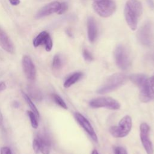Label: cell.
<instances>
[{
	"instance_id": "cell-31",
	"label": "cell",
	"mask_w": 154,
	"mask_h": 154,
	"mask_svg": "<svg viewBox=\"0 0 154 154\" xmlns=\"http://www.w3.org/2000/svg\"><path fill=\"white\" fill-rule=\"evenodd\" d=\"M147 2H148V4L150 6V7H154V3L153 2L152 0H147Z\"/></svg>"
},
{
	"instance_id": "cell-5",
	"label": "cell",
	"mask_w": 154,
	"mask_h": 154,
	"mask_svg": "<svg viewBox=\"0 0 154 154\" xmlns=\"http://www.w3.org/2000/svg\"><path fill=\"white\" fill-rule=\"evenodd\" d=\"M132 126V119L129 116L126 115L121 119L117 126H113L110 128L109 132L115 138H123L129 134L131 131Z\"/></svg>"
},
{
	"instance_id": "cell-9",
	"label": "cell",
	"mask_w": 154,
	"mask_h": 154,
	"mask_svg": "<svg viewBox=\"0 0 154 154\" xmlns=\"http://www.w3.org/2000/svg\"><path fill=\"white\" fill-rule=\"evenodd\" d=\"M75 117L79 125L84 129V131L88 134L90 138L94 141L97 143L98 141L97 136L90 122L79 112H75Z\"/></svg>"
},
{
	"instance_id": "cell-4",
	"label": "cell",
	"mask_w": 154,
	"mask_h": 154,
	"mask_svg": "<svg viewBox=\"0 0 154 154\" xmlns=\"http://www.w3.org/2000/svg\"><path fill=\"white\" fill-rule=\"evenodd\" d=\"M92 6L95 12L102 17H109L116 9L114 0H93Z\"/></svg>"
},
{
	"instance_id": "cell-20",
	"label": "cell",
	"mask_w": 154,
	"mask_h": 154,
	"mask_svg": "<svg viewBox=\"0 0 154 154\" xmlns=\"http://www.w3.org/2000/svg\"><path fill=\"white\" fill-rule=\"evenodd\" d=\"M52 65L53 69L55 70H58L61 68L63 65V61L60 55L56 54L54 57Z\"/></svg>"
},
{
	"instance_id": "cell-28",
	"label": "cell",
	"mask_w": 154,
	"mask_h": 154,
	"mask_svg": "<svg viewBox=\"0 0 154 154\" xmlns=\"http://www.w3.org/2000/svg\"><path fill=\"white\" fill-rule=\"evenodd\" d=\"M1 154H12V153L9 147H3L1 149Z\"/></svg>"
},
{
	"instance_id": "cell-11",
	"label": "cell",
	"mask_w": 154,
	"mask_h": 154,
	"mask_svg": "<svg viewBox=\"0 0 154 154\" xmlns=\"http://www.w3.org/2000/svg\"><path fill=\"white\" fill-rule=\"evenodd\" d=\"M33 45L37 48L40 45H44L46 51L49 52L51 51L53 46L52 38L49 34L44 31L40 32L33 40Z\"/></svg>"
},
{
	"instance_id": "cell-32",
	"label": "cell",
	"mask_w": 154,
	"mask_h": 154,
	"mask_svg": "<svg viewBox=\"0 0 154 154\" xmlns=\"http://www.w3.org/2000/svg\"><path fill=\"white\" fill-rule=\"evenodd\" d=\"M2 121H3V117H2V113H1V112L0 111V125L2 123Z\"/></svg>"
},
{
	"instance_id": "cell-34",
	"label": "cell",
	"mask_w": 154,
	"mask_h": 154,
	"mask_svg": "<svg viewBox=\"0 0 154 154\" xmlns=\"http://www.w3.org/2000/svg\"><path fill=\"white\" fill-rule=\"evenodd\" d=\"M13 105H14V106L15 108H17L19 106V103L17 102H16V101L14 102V103H13Z\"/></svg>"
},
{
	"instance_id": "cell-13",
	"label": "cell",
	"mask_w": 154,
	"mask_h": 154,
	"mask_svg": "<svg viewBox=\"0 0 154 154\" xmlns=\"http://www.w3.org/2000/svg\"><path fill=\"white\" fill-rule=\"evenodd\" d=\"M0 46L8 53L13 54L14 51V47L7 33L0 27Z\"/></svg>"
},
{
	"instance_id": "cell-12",
	"label": "cell",
	"mask_w": 154,
	"mask_h": 154,
	"mask_svg": "<svg viewBox=\"0 0 154 154\" xmlns=\"http://www.w3.org/2000/svg\"><path fill=\"white\" fill-rule=\"evenodd\" d=\"M61 6V3L57 1L52 2L41 8L36 13L35 17L36 19H40L54 13H57Z\"/></svg>"
},
{
	"instance_id": "cell-24",
	"label": "cell",
	"mask_w": 154,
	"mask_h": 154,
	"mask_svg": "<svg viewBox=\"0 0 154 154\" xmlns=\"http://www.w3.org/2000/svg\"><path fill=\"white\" fill-rule=\"evenodd\" d=\"M82 56L84 59L88 62H90L93 60V57L91 53L87 49H84L82 51Z\"/></svg>"
},
{
	"instance_id": "cell-19",
	"label": "cell",
	"mask_w": 154,
	"mask_h": 154,
	"mask_svg": "<svg viewBox=\"0 0 154 154\" xmlns=\"http://www.w3.org/2000/svg\"><path fill=\"white\" fill-rule=\"evenodd\" d=\"M22 96H23V97L24 98V99L25 100L26 102L27 103L28 105L29 106V108H31V111H32L34 114L37 117H39L40 116V114H39V112L37 108V107L35 106V105H34V103L32 102V101L31 100V99L29 97V96L25 93L23 92H22Z\"/></svg>"
},
{
	"instance_id": "cell-8",
	"label": "cell",
	"mask_w": 154,
	"mask_h": 154,
	"mask_svg": "<svg viewBox=\"0 0 154 154\" xmlns=\"http://www.w3.org/2000/svg\"><path fill=\"white\" fill-rule=\"evenodd\" d=\"M137 38L138 41L144 46H150L153 41V35L152 25L147 22L144 24L138 31Z\"/></svg>"
},
{
	"instance_id": "cell-14",
	"label": "cell",
	"mask_w": 154,
	"mask_h": 154,
	"mask_svg": "<svg viewBox=\"0 0 154 154\" xmlns=\"http://www.w3.org/2000/svg\"><path fill=\"white\" fill-rule=\"evenodd\" d=\"M40 144V151L42 154H50L51 142L49 137L45 134H39L37 138Z\"/></svg>"
},
{
	"instance_id": "cell-22",
	"label": "cell",
	"mask_w": 154,
	"mask_h": 154,
	"mask_svg": "<svg viewBox=\"0 0 154 154\" xmlns=\"http://www.w3.org/2000/svg\"><path fill=\"white\" fill-rule=\"evenodd\" d=\"M27 114H28V116L29 118L32 127L34 129H37V127H38V122H37V120L36 116L31 111H27Z\"/></svg>"
},
{
	"instance_id": "cell-33",
	"label": "cell",
	"mask_w": 154,
	"mask_h": 154,
	"mask_svg": "<svg viewBox=\"0 0 154 154\" xmlns=\"http://www.w3.org/2000/svg\"><path fill=\"white\" fill-rule=\"evenodd\" d=\"M91 154H99L97 150L96 149H93L91 152Z\"/></svg>"
},
{
	"instance_id": "cell-10",
	"label": "cell",
	"mask_w": 154,
	"mask_h": 154,
	"mask_svg": "<svg viewBox=\"0 0 154 154\" xmlns=\"http://www.w3.org/2000/svg\"><path fill=\"white\" fill-rule=\"evenodd\" d=\"M23 72L27 79L33 81L36 78V68L31 58L28 55H24L22 61Z\"/></svg>"
},
{
	"instance_id": "cell-26",
	"label": "cell",
	"mask_w": 154,
	"mask_h": 154,
	"mask_svg": "<svg viewBox=\"0 0 154 154\" xmlns=\"http://www.w3.org/2000/svg\"><path fill=\"white\" fill-rule=\"evenodd\" d=\"M114 153L115 154H128L126 150L122 146L116 147L114 148Z\"/></svg>"
},
{
	"instance_id": "cell-27",
	"label": "cell",
	"mask_w": 154,
	"mask_h": 154,
	"mask_svg": "<svg viewBox=\"0 0 154 154\" xmlns=\"http://www.w3.org/2000/svg\"><path fill=\"white\" fill-rule=\"evenodd\" d=\"M68 8V5L66 2H62L61 3V6L59 11L57 12L58 14H63Z\"/></svg>"
},
{
	"instance_id": "cell-3",
	"label": "cell",
	"mask_w": 154,
	"mask_h": 154,
	"mask_svg": "<svg viewBox=\"0 0 154 154\" xmlns=\"http://www.w3.org/2000/svg\"><path fill=\"white\" fill-rule=\"evenodd\" d=\"M114 57L117 66L122 70H126L131 65V58L128 48L123 45H118L114 51Z\"/></svg>"
},
{
	"instance_id": "cell-15",
	"label": "cell",
	"mask_w": 154,
	"mask_h": 154,
	"mask_svg": "<svg viewBox=\"0 0 154 154\" xmlns=\"http://www.w3.org/2000/svg\"><path fill=\"white\" fill-rule=\"evenodd\" d=\"M87 26L88 40L91 43H94L97 37V27L94 19L89 17L87 19Z\"/></svg>"
},
{
	"instance_id": "cell-7",
	"label": "cell",
	"mask_w": 154,
	"mask_h": 154,
	"mask_svg": "<svg viewBox=\"0 0 154 154\" xmlns=\"http://www.w3.org/2000/svg\"><path fill=\"white\" fill-rule=\"evenodd\" d=\"M140 137L142 145L147 154H153L154 149L150 138V127L146 123H142L140 125Z\"/></svg>"
},
{
	"instance_id": "cell-2",
	"label": "cell",
	"mask_w": 154,
	"mask_h": 154,
	"mask_svg": "<svg viewBox=\"0 0 154 154\" xmlns=\"http://www.w3.org/2000/svg\"><path fill=\"white\" fill-rule=\"evenodd\" d=\"M127 80L128 77L126 75L122 73H115L107 78L103 84L98 88L96 92L100 94L110 93L122 86Z\"/></svg>"
},
{
	"instance_id": "cell-6",
	"label": "cell",
	"mask_w": 154,
	"mask_h": 154,
	"mask_svg": "<svg viewBox=\"0 0 154 154\" xmlns=\"http://www.w3.org/2000/svg\"><path fill=\"white\" fill-rule=\"evenodd\" d=\"M89 104L91 107L94 108H105L109 109L117 110L120 108L119 102L110 97H100L93 99L90 102Z\"/></svg>"
},
{
	"instance_id": "cell-17",
	"label": "cell",
	"mask_w": 154,
	"mask_h": 154,
	"mask_svg": "<svg viewBox=\"0 0 154 154\" xmlns=\"http://www.w3.org/2000/svg\"><path fill=\"white\" fill-rule=\"evenodd\" d=\"M129 79L140 88L146 81L147 78L144 74H133L129 77Z\"/></svg>"
},
{
	"instance_id": "cell-16",
	"label": "cell",
	"mask_w": 154,
	"mask_h": 154,
	"mask_svg": "<svg viewBox=\"0 0 154 154\" xmlns=\"http://www.w3.org/2000/svg\"><path fill=\"white\" fill-rule=\"evenodd\" d=\"M83 76V73L81 72H75L69 76L64 82V87L69 88L78 81H79Z\"/></svg>"
},
{
	"instance_id": "cell-1",
	"label": "cell",
	"mask_w": 154,
	"mask_h": 154,
	"mask_svg": "<svg viewBox=\"0 0 154 154\" xmlns=\"http://www.w3.org/2000/svg\"><path fill=\"white\" fill-rule=\"evenodd\" d=\"M143 13V7L138 0H128L125 7L124 16L126 23L134 31L137 29L140 18Z\"/></svg>"
},
{
	"instance_id": "cell-29",
	"label": "cell",
	"mask_w": 154,
	"mask_h": 154,
	"mask_svg": "<svg viewBox=\"0 0 154 154\" xmlns=\"http://www.w3.org/2000/svg\"><path fill=\"white\" fill-rule=\"evenodd\" d=\"M6 88V84L4 82H0V92L4 90Z\"/></svg>"
},
{
	"instance_id": "cell-21",
	"label": "cell",
	"mask_w": 154,
	"mask_h": 154,
	"mask_svg": "<svg viewBox=\"0 0 154 154\" xmlns=\"http://www.w3.org/2000/svg\"><path fill=\"white\" fill-rule=\"evenodd\" d=\"M147 87L151 99H154V76L147 78Z\"/></svg>"
},
{
	"instance_id": "cell-18",
	"label": "cell",
	"mask_w": 154,
	"mask_h": 154,
	"mask_svg": "<svg viewBox=\"0 0 154 154\" xmlns=\"http://www.w3.org/2000/svg\"><path fill=\"white\" fill-rule=\"evenodd\" d=\"M28 91L30 96L35 100H40L42 99V94L38 88L34 86H29L28 88Z\"/></svg>"
},
{
	"instance_id": "cell-25",
	"label": "cell",
	"mask_w": 154,
	"mask_h": 154,
	"mask_svg": "<svg viewBox=\"0 0 154 154\" xmlns=\"http://www.w3.org/2000/svg\"><path fill=\"white\" fill-rule=\"evenodd\" d=\"M32 147L33 150L35 153H38L40 151V144L38 141L37 138H35L32 141Z\"/></svg>"
},
{
	"instance_id": "cell-30",
	"label": "cell",
	"mask_w": 154,
	"mask_h": 154,
	"mask_svg": "<svg viewBox=\"0 0 154 154\" xmlns=\"http://www.w3.org/2000/svg\"><path fill=\"white\" fill-rule=\"evenodd\" d=\"M9 1L13 5H17L20 4V0H9Z\"/></svg>"
},
{
	"instance_id": "cell-23",
	"label": "cell",
	"mask_w": 154,
	"mask_h": 154,
	"mask_svg": "<svg viewBox=\"0 0 154 154\" xmlns=\"http://www.w3.org/2000/svg\"><path fill=\"white\" fill-rule=\"evenodd\" d=\"M52 97H53V99L54 100L55 102L57 105H58L60 106H61V108H63L64 109H67V106L66 103H65L64 100L60 96H58V94H54L52 95Z\"/></svg>"
}]
</instances>
